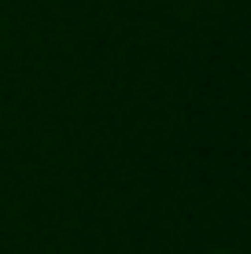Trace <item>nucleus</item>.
I'll list each match as a JSON object with an SVG mask.
<instances>
[{
  "mask_svg": "<svg viewBox=\"0 0 251 254\" xmlns=\"http://www.w3.org/2000/svg\"><path fill=\"white\" fill-rule=\"evenodd\" d=\"M214 254H237V251H214Z\"/></svg>",
  "mask_w": 251,
  "mask_h": 254,
  "instance_id": "1",
  "label": "nucleus"
}]
</instances>
